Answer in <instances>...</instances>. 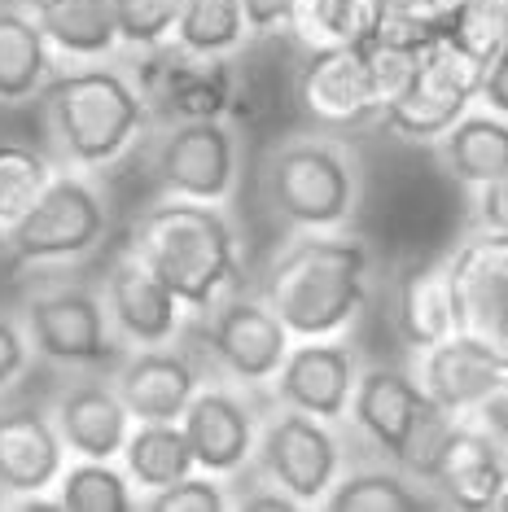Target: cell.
Instances as JSON below:
<instances>
[{"instance_id":"cell-3","label":"cell","mask_w":508,"mask_h":512,"mask_svg":"<svg viewBox=\"0 0 508 512\" xmlns=\"http://www.w3.org/2000/svg\"><path fill=\"white\" fill-rule=\"evenodd\" d=\"M53 141L75 167H106L123 158L149 127V97L114 66H79L44 88Z\"/></svg>"},{"instance_id":"cell-37","label":"cell","mask_w":508,"mask_h":512,"mask_svg":"<svg viewBox=\"0 0 508 512\" xmlns=\"http://www.w3.org/2000/svg\"><path fill=\"white\" fill-rule=\"evenodd\" d=\"M473 228L508 237V176L473 189Z\"/></svg>"},{"instance_id":"cell-30","label":"cell","mask_w":508,"mask_h":512,"mask_svg":"<svg viewBox=\"0 0 508 512\" xmlns=\"http://www.w3.org/2000/svg\"><path fill=\"white\" fill-rule=\"evenodd\" d=\"M434 495L417 491V477L408 469H355L338 477L333 495L325 499V508L333 512H425L434 508Z\"/></svg>"},{"instance_id":"cell-40","label":"cell","mask_w":508,"mask_h":512,"mask_svg":"<svg viewBox=\"0 0 508 512\" xmlns=\"http://www.w3.org/2000/svg\"><path fill=\"white\" fill-rule=\"evenodd\" d=\"M478 101L487 110H495V114H504V119H508V44L487 62V71H482Z\"/></svg>"},{"instance_id":"cell-32","label":"cell","mask_w":508,"mask_h":512,"mask_svg":"<svg viewBox=\"0 0 508 512\" xmlns=\"http://www.w3.org/2000/svg\"><path fill=\"white\" fill-rule=\"evenodd\" d=\"M57 176L53 162L31 145H0V228L18 224Z\"/></svg>"},{"instance_id":"cell-23","label":"cell","mask_w":508,"mask_h":512,"mask_svg":"<svg viewBox=\"0 0 508 512\" xmlns=\"http://www.w3.org/2000/svg\"><path fill=\"white\" fill-rule=\"evenodd\" d=\"M395 329L412 351L438 346L456 333V289L447 259L403 267L395 285Z\"/></svg>"},{"instance_id":"cell-41","label":"cell","mask_w":508,"mask_h":512,"mask_svg":"<svg viewBox=\"0 0 508 512\" xmlns=\"http://www.w3.org/2000/svg\"><path fill=\"white\" fill-rule=\"evenodd\" d=\"M294 0H246V18L254 36H276V31H290Z\"/></svg>"},{"instance_id":"cell-18","label":"cell","mask_w":508,"mask_h":512,"mask_svg":"<svg viewBox=\"0 0 508 512\" xmlns=\"http://www.w3.org/2000/svg\"><path fill=\"white\" fill-rule=\"evenodd\" d=\"M106 302H110V316L119 324V333L136 346H163L180 329L184 302L132 246H127L119 254V263L110 267Z\"/></svg>"},{"instance_id":"cell-27","label":"cell","mask_w":508,"mask_h":512,"mask_svg":"<svg viewBox=\"0 0 508 512\" xmlns=\"http://www.w3.org/2000/svg\"><path fill=\"white\" fill-rule=\"evenodd\" d=\"M123 469L145 491H163L180 477L198 473V456H193L180 421H136L123 447Z\"/></svg>"},{"instance_id":"cell-13","label":"cell","mask_w":508,"mask_h":512,"mask_svg":"<svg viewBox=\"0 0 508 512\" xmlns=\"http://www.w3.org/2000/svg\"><path fill=\"white\" fill-rule=\"evenodd\" d=\"M298 106L325 132H346V127L377 119L381 101L364 62V44L307 49V62L298 71Z\"/></svg>"},{"instance_id":"cell-1","label":"cell","mask_w":508,"mask_h":512,"mask_svg":"<svg viewBox=\"0 0 508 512\" xmlns=\"http://www.w3.org/2000/svg\"><path fill=\"white\" fill-rule=\"evenodd\" d=\"M373 254L360 237L342 232H298L263 267L259 294L298 337H338L368 307Z\"/></svg>"},{"instance_id":"cell-34","label":"cell","mask_w":508,"mask_h":512,"mask_svg":"<svg viewBox=\"0 0 508 512\" xmlns=\"http://www.w3.org/2000/svg\"><path fill=\"white\" fill-rule=\"evenodd\" d=\"M443 36H452L478 62H491L508 44V0H465Z\"/></svg>"},{"instance_id":"cell-28","label":"cell","mask_w":508,"mask_h":512,"mask_svg":"<svg viewBox=\"0 0 508 512\" xmlns=\"http://www.w3.org/2000/svg\"><path fill=\"white\" fill-rule=\"evenodd\" d=\"M386 0H294L290 36L307 49L364 44L377 36Z\"/></svg>"},{"instance_id":"cell-24","label":"cell","mask_w":508,"mask_h":512,"mask_svg":"<svg viewBox=\"0 0 508 512\" xmlns=\"http://www.w3.org/2000/svg\"><path fill=\"white\" fill-rule=\"evenodd\" d=\"M31 14L62 57L101 62L123 44L114 0H31Z\"/></svg>"},{"instance_id":"cell-14","label":"cell","mask_w":508,"mask_h":512,"mask_svg":"<svg viewBox=\"0 0 508 512\" xmlns=\"http://www.w3.org/2000/svg\"><path fill=\"white\" fill-rule=\"evenodd\" d=\"M360 386L355 351L338 337H298L285 355L281 372L272 381V394L281 407H298L320 421H346Z\"/></svg>"},{"instance_id":"cell-2","label":"cell","mask_w":508,"mask_h":512,"mask_svg":"<svg viewBox=\"0 0 508 512\" xmlns=\"http://www.w3.org/2000/svg\"><path fill=\"white\" fill-rule=\"evenodd\" d=\"M127 246L176 289L189 311H215L224 289L241 276V237L219 202L167 197L136 219Z\"/></svg>"},{"instance_id":"cell-29","label":"cell","mask_w":508,"mask_h":512,"mask_svg":"<svg viewBox=\"0 0 508 512\" xmlns=\"http://www.w3.org/2000/svg\"><path fill=\"white\" fill-rule=\"evenodd\" d=\"M246 36H254L246 0H184L176 49L189 57H233Z\"/></svg>"},{"instance_id":"cell-4","label":"cell","mask_w":508,"mask_h":512,"mask_svg":"<svg viewBox=\"0 0 508 512\" xmlns=\"http://www.w3.org/2000/svg\"><path fill=\"white\" fill-rule=\"evenodd\" d=\"M272 215L294 232H338L360 206V162L333 136H285L263 162Z\"/></svg>"},{"instance_id":"cell-22","label":"cell","mask_w":508,"mask_h":512,"mask_svg":"<svg viewBox=\"0 0 508 512\" xmlns=\"http://www.w3.org/2000/svg\"><path fill=\"white\" fill-rule=\"evenodd\" d=\"M136 416L114 386H75L57 403V434L75 460H114L132 438Z\"/></svg>"},{"instance_id":"cell-35","label":"cell","mask_w":508,"mask_h":512,"mask_svg":"<svg viewBox=\"0 0 508 512\" xmlns=\"http://www.w3.org/2000/svg\"><path fill=\"white\" fill-rule=\"evenodd\" d=\"M184 14V0H114V18H119V36L132 49H163L176 40Z\"/></svg>"},{"instance_id":"cell-20","label":"cell","mask_w":508,"mask_h":512,"mask_svg":"<svg viewBox=\"0 0 508 512\" xmlns=\"http://www.w3.org/2000/svg\"><path fill=\"white\" fill-rule=\"evenodd\" d=\"M66 442L49 416L18 407L0 412V495H44L62 477Z\"/></svg>"},{"instance_id":"cell-12","label":"cell","mask_w":508,"mask_h":512,"mask_svg":"<svg viewBox=\"0 0 508 512\" xmlns=\"http://www.w3.org/2000/svg\"><path fill=\"white\" fill-rule=\"evenodd\" d=\"M215 364L241 386H272L285 355L294 346V333L285 320L259 298H228L215 307L211 333H206Z\"/></svg>"},{"instance_id":"cell-39","label":"cell","mask_w":508,"mask_h":512,"mask_svg":"<svg viewBox=\"0 0 508 512\" xmlns=\"http://www.w3.org/2000/svg\"><path fill=\"white\" fill-rule=\"evenodd\" d=\"M27 355H31V337L9 316H0V386H9L27 368Z\"/></svg>"},{"instance_id":"cell-21","label":"cell","mask_w":508,"mask_h":512,"mask_svg":"<svg viewBox=\"0 0 508 512\" xmlns=\"http://www.w3.org/2000/svg\"><path fill=\"white\" fill-rule=\"evenodd\" d=\"M504 364L495 359L491 351H482L473 337L465 333H452L447 342L438 346H425L421 351V368H417V381L430 399L443 407L447 416H469L473 407L482 403L495 381L504 377Z\"/></svg>"},{"instance_id":"cell-5","label":"cell","mask_w":508,"mask_h":512,"mask_svg":"<svg viewBox=\"0 0 508 512\" xmlns=\"http://www.w3.org/2000/svg\"><path fill=\"white\" fill-rule=\"evenodd\" d=\"M351 421L360 425V434L373 442L381 456H390L399 469L425 482L438 442H443L447 425L456 416H447L430 394L421 390L417 377L399 368H364L360 386H355Z\"/></svg>"},{"instance_id":"cell-31","label":"cell","mask_w":508,"mask_h":512,"mask_svg":"<svg viewBox=\"0 0 508 512\" xmlns=\"http://www.w3.org/2000/svg\"><path fill=\"white\" fill-rule=\"evenodd\" d=\"M62 512H132V473L114 469V460H75L57 477Z\"/></svg>"},{"instance_id":"cell-7","label":"cell","mask_w":508,"mask_h":512,"mask_svg":"<svg viewBox=\"0 0 508 512\" xmlns=\"http://www.w3.org/2000/svg\"><path fill=\"white\" fill-rule=\"evenodd\" d=\"M254 469L294 495L298 508H325L342 477V442L333 434V421L281 407L259 434Z\"/></svg>"},{"instance_id":"cell-15","label":"cell","mask_w":508,"mask_h":512,"mask_svg":"<svg viewBox=\"0 0 508 512\" xmlns=\"http://www.w3.org/2000/svg\"><path fill=\"white\" fill-rule=\"evenodd\" d=\"M27 337L57 364H106L114 359V333L106 302L88 289H44L27 302Z\"/></svg>"},{"instance_id":"cell-43","label":"cell","mask_w":508,"mask_h":512,"mask_svg":"<svg viewBox=\"0 0 508 512\" xmlns=\"http://www.w3.org/2000/svg\"><path fill=\"white\" fill-rule=\"evenodd\" d=\"M495 508H500V512H508V491L500 495V504H495Z\"/></svg>"},{"instance_id":"cell-16","label":"cell","mask_w":508,"mask_h":512,"mask_svg":"<svg viewBox=\"0 0 508 512\" xmlns=\"http://www.w3.org/2000/svg\"><path fill=\"white\" fill-rule=\"evenodd\" d=\"M163 49H149L154 62L141 71L136 88L149 101L167 106L171 119H224L237 97L228 57H189L184 49H171V53Z\"/></svg>"},{"instance_id":"cell-42","label":"cell","mask_w":508,"mask_h":512,"mask_svg":"<svg viewBox=\"0 0 508 512\" xmlns=\"http://www.w3.org/2000/svg\"><path fill=\"white\" fill-rule=\"evenodd\" d=\"M233 504H237V508H250V512H254V508H272V512H294V508H298V499H294V495H285L281 486H276V482H268V477L259 473V482H254V486H250V491L241 495V499H233Z\"/></svg>"},{"instance_id":"cell-19","label":"cell","mask_w":508,"mask_h":512,"mask_svg":"<svg viewBox=\"0 0 508 512\" xmlns=\"http://www.w3.org/2000/svg\"><path fill=\"white\" fill-rule=\"evenodd\" d=\"M114 390L123 394L127 412H132L136 421H180V416L189 412L193 394L202 390V377L189 355L145 346L141 355H132L119 368Z\"/></svg>"},{"instance_id":"cell-38","label":"cell","mask_w":508,"mask_h":512,"mask_svg":"<svg viewBox=\"0 0 508 512\" xmlns=\"http://www.w3.org/2000/svg\"><path fill=\"white\" fill-rule=\"evenodd\" d=\"M460 421H473L478 429H487L491 438H500L504 447H508V372L495 381L487 394H482V403L473 407L469 416H460Z\"/></svg>"},{"instance_id":"cell-9","label":"cell","mask_w":508,"mask_h":512,"mask_svg":"<svg viewBox=\"0 0 508 512\" xmlns=\"http://www.w3.org/2000/svg\"><path fill=\"white\" fill-rule=\"evenodd\" d=\"M447 267L456 289V333L473 337L508 368V237L473 228Z\"/></svg>"},{"instance_id":"cell-8","label":"cell","mask_w":508,"mask_h":512,"mask_svg":"<svg viewBox=\"0 0 508 512\" xmlns=\"http://www.w3.org/2000/svg\"><path fill=\"white\" fill-rule=\"evenodd\" d=\"M106 237V206L79 176H57L18 224L5 228L9 254L18 263H62L88 254Z\"/></svg>"},{"instance_id":"cell-36","label":"cell","mask_w":508,"mask_h":512,"mask_svg":"<svg viewBox=\"0 0 508 512\" xmlns=\"http://www.w3.org/2000/svg\"><path fill=\"white\" fill-rule=\"evenodd\" d=\"M145 508L149 512H224V508H233V499H228L215 473L198 469V473L180 477V482L163 486V491H149Z\"/></svg>"},{"instance_id":"cell-11","label":"cell","mask_w":508,"mask_h":512,"mask_svg":"<svg viewBox=\"0 0 508 512\" xmlns=\"http://www.w3.org/2000/svg\"><path fill=\"white\" fill-rule=\"evenodd\" d=\"M425 486L447 508L487 512L508 491V447L473 421H452L425 469Z\"/></svg>"},{"instance_id":"cell-17","label":"cell","mask_w":508,"mask_h":512,"mask_svg":"<svg viewBox=\"0 0 508 512\" xmlns=\"http://www.w3.org/2000/svg\"><path fill=\"white\" fill-rule=\"evenodd\" d=\"M189 447L198 456V469L215 473V477H233L254 460L259 451V416L241 394L224 390V386H202L193 394L189 412L180 416Z\"/></svg>"},{"instance_id":"cell-25","label":"cell","mask_w":508,"mask_h":512,"mask_svg":"<svg viewBox=\"0 0 508 512\" xmlns=\"http://www.w3.org/2000/svg\"><path fill=\"white\" fill-rule=\"evenodd\" d=\"M438 158H443L447 176L465 189H482V184L508 176V119L487 106L469 110L438 141Z\"/></svg>"},{"instance_id":"cell-10","label":"cell","mask_w":508,"mask_h":512,"mask_svg":"<svg viewBox=\"0 0 508 512\" xmlns=\"http://www.w3.org/2000/svg\"><path fill=\"white\" fill-rule=\"evenodd\" d=\"M154 171L167 197L224 206L237 189V136L224 119H176L154 154Z\"/></svg>"},{"instance_id":"cell-6","label":"cell","mask_w":508,"mask_h":512,"mask_svg":"<svg viewBox=\"0 0 508 512\" xmlns=\"http://www.w3.org/2000/svg\"><path fill=\"white\" fill-rule=\"evenodd\" d=\"M482 71H487V62H478L469 49H460L452 36H438L425 44L421 71L412 79V88L381 119L403 141H443L473 110L482 88Z\"/></svg>"},{"instance_id":"cell-33","label":"cell","mask_w":508,"mask_h":512,"mask_svg":"<svg viewBox=\"0 0 508 512\" xmlns=\"http://www.w3.org/2000/svg\"><path fill=\"white\" fill-rule=\"evenodd\" d=\"M421 53L425 49H417V44H403V40H390V36L364 40V62H368V75H373V92L381 101V114L412 88V79L421 71Z\"/></svg>"},{"instance_id":"cell-26","label":"cell","mask_w":508,"mask_h":512,"mask_svg":"<svg viewBox=\"0 0 508 512\" xmlns=\"http://www.w3.org/2000/svg\"><path fill=\"white\" fill-rule=\"evenodd\" d=\"M53 44L44 36L36 14L27 9H0V101L22 106L53 79Z\"/></svg>"}]
</instances>
